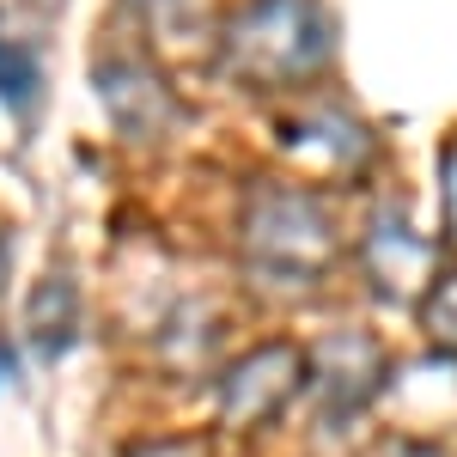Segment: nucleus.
Segmentation results:
<instances>
[{
  "label": "nucleus",
  "instance_id": "f257e3e1",
  "mask_svg": "<svg viewBox=\"0 0 457 457\" xmlns=\"http://www.w3.org/2000/svg\"><path fill=\"white\" fill-rule=\"evenodd\" d=\"M238 256L262 293H317L342 262L336 220L305 183H250L238 213Z\"/></svg>",
  "mask_w": 457,
  "mask_h": 457
},
{
  "label": "nucleus",
  "instance_id": "f03ea898",
  "mask_svg": "<svg viewBox=\"0 0 457 457\" xmlns=\"http://www.w3.org/2000/svg\"><path fill=\"white\" fill-rule=\"evenodd\" d=\"M336 55V19L323 0H245L220 25V68L245 92L312 86Z\"/></svg>",
  "mask_w": 457,
  "mask_h": 457
},
{
  "label": "nucleus",
  "instance_id": "7ed1b4c3",
  "mask_svg": "<svg viewBox=\"0 0 457 457\" xmlns=\"http://www.w3.org/2000/svg\"><path fill=\"white\" fill-rule=\"evenodd\" d=\"M305 390H312V353L293 342H262L220 372V421L232 433H256V427L281 421L293 396H305Z\"/></svg>",
  "mask_w": 457,
  "mask_h": 457
},
{
  "label": "nucleus",
  "instance_id": "20e7f679",
  "mask_svg": "<svg viewBox=\"0 0 457 457\" xmlns=\"http://www.w3.org/2000/svg\"><path fill=\"white\" fill-rule=\"evenodd\" d=\"M360 275L385 305L421 312L427 293L445 281V245L421 238L396 208H385V213H372V226L360 238Z\"/></svg>",
  "mask_w": 457,
  "mask_h": 457
},
{
  "label": "nucleus",
  "instance_id": "39448f33",
  "mask_svg": "<svg viewBox=\"0 0 457 457\" xmlns=\"http://www.w3.org/2000/svg\"><path fill=\"white\" fill-rule=\"evenodd\" d=\"M275 141L299 165V177H312V183H360L372 153H378L372 129L342 104H312L299 116H287Z\"/></svg>",
  "mask_w": 457,
  "mask_h": 457
},
{
  "label": "nucleus",
  "instance_id": "423d86ee",
  "mask_svg": "<svg viewBox=\"0 0 457 457\" xmlns=\"http://www.w3.org/2000/svg\"><path fill=\"white\" fill-rule=\"evenodd\" d=\"M305 353H312V390L305 396L317 403V415L329 427L353 421L366 403H378L390 390V360L366 329H336Z\"/></svg>",
  "mask_w": 457,
  "mask_h": 457
},
{
  "label": "nucleus",
  "instance_id": "0eeeda50",
  "mask_svg": "<svg viewBox=\"0 0 457 457\" xmlns=\"http://www.w3.org/2000/svg\"><path fill=\"white\" fill-rule=\"evenodd\" d=\"M92 86H98V104H104L110 129H116L122 141H135V146L165 141L177 122H183L177 92L146 68V62H104V68L92 73Z\"/></svg>",
  "mask_w": 457,
  "mask_h": 457
},
{
  "label": "nucleus",
  "instance_id": "6e6552de",
  "mask_svg": "<svg viewBox=\"0 0 457 457\" xmlns=\"http://www.w3.org/2000/svg\"><path fill=\"white\" fill-rule=\"evenodd\" d=\"M73 329H79V299H73V281L68 275H49V281L31 293V312H25V336L43 360L68 353Z\"/></svg>",
  "mask_w": 457,
  "mask_h": 457
},
{
  "label": "nucleus",
  "instance_id": "1a4fd4ad",
  "mask_svg": "<svg viewBox=\"0 0 457 457\" xmlns=\"http://www.w3.org/2000/svg\"><path fill=\"white\" fill-rule=\"evenodd\" d=\"M415 317H421V329L433 336V348L445 353V360H457V269H445V281L427 293V305Z\"/></svg>",
  "mask_w": 457,
  "mask_h": 457
},
{
  "label": "nucleus",
  "instance_id": "9d476101",
  "mask_svg": "<svg viewBox=\"0 0 457 457\" xmlns=\"http://www.w3.org/2000/svg\"><path fill=\"white\" fill-rule=\"evenodd\" d=\"M0 98L12 110H31V98H37V62L25 55V49H0Z\"/></svg>",
  "mask_w": 457,
  "mask_h": 457
},
{
  "label": "nucleus",
  "instance_id": "9b49d317",
  "mask_svg": "<svg viewBox=\"0 0 457 457\" xmlns=\"http://www.w3.org/2000/svg\"><path fill=\"white\" fill-rule=\"evenodd\" d=\"M439 208H445V245L457 250V141L439 146Z\"/></svg>",
  "mask_w": 457,
  "mask_h": 457
},
{
  "label": "nucleus",
  "instance_id": "f8f14e48",
  "mask_svg": "<svg viewBox=\"0 0 457 457\" xmlns=\"http://www.w3.org/2000/svg\"><path fill=\"white\" fill-rule=\"evenodd\" d=\"M129 457H208L202 439H153V445H135Z\"/></svg>",
  "mask_w": 457,
  "mask_h": 457
},
{
  "label": "nucleus",
  "instance_id": "ddd939ff",
  "mask_svg": "<svg viewBox=\"0 0 457 457\" xmlns=\"http://www.w3.org/2000/svg\"><path fill=\"white\" fill-rule=\"evenodd\" d=\"M378 457H445L439 445H427V439H396V445H385Z\"/></svg>",
  "mask_w": 457,
  "mask_h": 457
},
{
  "label": "nucleus",
  "instance_id": "4468645a",
  "mask_svg": "<svg viewBox=\"0 0 457 457\" xmlns=\"http://www.w3.org/2000/svg\"><path fill=\"white\" fill-rule=\"evenodd\" d=\"M6 262H12V245H6V232H0V287H6Z\"/></svg>",
  "mask_w": 457,
  "mask_h": 457
}]
</instances>
